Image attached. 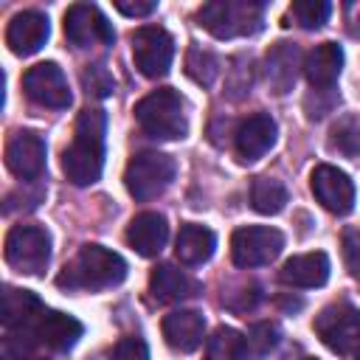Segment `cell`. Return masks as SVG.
<instances>
[{
    "instance_id": "83f0119b",
    "label": "cell",
    "mask_w": 360,
    "mask_h": 360,
    "mask_svg": "<svg viewBox=\"0 0 360 360\" xmlns=\"http://www.w3.org/2000/svg\"><path fill=\"white\" fill-rule=\"evenodd\" d=\"M290 14L301 28H321L329 20L332 6L326 0H295L290 6Z\"/></svg>"
},
{
    "instance_id": "8d00e7d4",
    "label": "cell",
    "mask_w": 360,
    "mask_h": 360,
    "mask_svg": "<svg viewBox=\"0 0 360 360\" xmlns=\"http://www.w3.org/2000/svg\"><path fill=\"white\" fill-rule=\"evenodd\" d=\"M307 360H315V357H307Z\"/></svg>"
},
{
    "instance_id": "30bf717a",
    "label": "cell",
    "mask_w": 360,
    "mask_h": 360,
    "mask_svg": "<svg viewBox=\"0 0 360 360\" xmlns=\"http://www.w3.org/2000/svg\"><path fill=\"white\" fill-rule=\"evenodd\" d=\"M22 90L39 107L65 110L70 104V87L56 62H39V65L28 68L22 76Z\"/></svg>"
},
{
    "instance_id": "9a60e30c",
    "label": "cell",
    "mask_w": 360,
    "mask_h": 360,
    "mask_svg": "<svg viewBox=\"0 0 360 360\" xmlns=\"http://www.w3.org/2000/svg\"><path fill=\"white\" fill-rule=\"evenodd\" d=\"M48 34H51V25L42 11H20L11 17L6 28V45L17 56H31L45 45Z\"/></svg>"
},
{
    "instance_id": "ac0fdd59",
    "label": "cell",
    "mask_w": 360,
    "mask_h": 360,
    "mask_svg": "<svg viewBox=\"0 0 360 360\" xmlns=\"http://www.w3.org/2000/svg\"><path fill=\"white\" fill-rule=\"evenodd\" d=\"M45 312L42 301L28 292V290H17V287H6L3 290V304H0V321L6 326V332L22 329L34 335V326L39 321V315ZM37 338V335H34Z\"/></svg>"
},
{
    "instance_id": "9c48e42d",
    "label": "cell",
    "mask_w": 360,
    "mask_h": 360,
    "mask_svg": "<svg viewBox=\"0 0 360 360\" xmlns=\"http://www.w3.org/2000/svg\"><path fill=\"white\" fill-rule=\"evenodd\" d=\"M132 59L135 68L149 76V79H160L169 73L172 59H174V39L169 37L166 28L160 25H141L132 34Z\"/></svg>"
},
{
    "instance_id": "4316f807",
    "label": "cell",
    "mask_w": 360,
    "mask_h": 360,
    "mask_svg": "<svg viewBox=\"0 0 360 360\" xmlns=\"http://www.w3.org/2000/svg\"><path fill=\"white\" fill-rule=\"evenodd\" d=\"M329 149L346 158H360V121L354 115H340L329 129Z\"/></svg>"
},
{
    "instance_id": "277c9868",
    "label": "cell",
    "mask_w": 360,
    "mask_h": 360,
    "mask_svg": "<svg viewBox=\"0 0 360 360\" xmlns=\"http://www.w3.org/2000/svg\"><path fill=\"white\" fill-rule=\"evenodd\" d=\"M135 118H138L141 129L158 141H177L188 129L186 104H183L180 93L172 87H160V90H152L149 96H143L135 104Z\"/></svg>"
},
{
    "instance_id": "d6986e66",
    "label": "cell",
    "mask_w": 360,
    "mask_h": 360,
    "mask_svg": "<svg viewBox=\"0 0 360 360\" xmlns=\"http://www.w3.org/2000/svg\"><path fill=\"white\" fill-rule=\"evenodd\" d=\"M343 70V48L338 42H321L315 45L304 59V76L315 90H332Z\"/></svg>"
},
{
    "instance_id": "603a6c76",
    "label": "cell",
    "mask_w": 360,
    "mask_h": 360,
    "mask_svg": "<svg viewBox=\"0 0 360 360\" xmlns=\"http://www.w3.org/2000/svg\"><path fill=\"white\" fill-rule=\"evenodd\" d=\"M166 236H169V225L158 211H143V214L132 217V222L127 228V242L141 256H158L166 245Z\"/></svg>"
},
{
    "instance_id": "484cf974",
    "label": "cell",
    "mask_w": 360,
    "mask_h": 360,
    "mask_svg": "<svg viewBox=\"0 0 360 360\" xmlns=\"http://www.w3.org/2000/svg\"><path fill=\"white\" fill-rule=\"evenodd\" d=\"M250 205L259 214H278L287 205V188L276 177H256L250 186Z\"/></svg>"
},
{
    "instance_id": "e575fe53",
    "label": "cell",
    "mask_w": 360,
    "mask_h": 360,
    "mask_svg": "<svg viewBox=\"0 0 360 360\" xmlns=\"http://www.w3.org/2000/svg\"><path fill=\"white\" fill-rule=\"evenodd\" d=\"M354 360H360V343L354 346Z\"/></svg>"
},
{
    "instance_id": "d4e9b609",
    "label": "cell",
    "mask_w": 360,
    "mask_h": 360,
    "mask_svg": "<svg viewBox=\"0 0 360 360\" xmlns=\"http://www.w3.org/2000/svg\"><path fill=\"white\" fill-rule=\"evenodd\" d=\"M205 360H250V340L231 326H219L205 343Z\"/></svg>"
},
{
    "instance_id": "cb8c5ba5",
    "label": "cell",
    "mask_w": 360,
    "mask_h": 360,
    "mask_svg": "<svg viewBox=\"0 0 360 360\" xmlns=\"http://www.w3.org/2000/svg\"><path fill=\"white\" fill-rule=\"evenodd\" d=\"M214 248H217L214 231H208L205 225H194V222H186L177 233V242H174V253L183 264L208 262L214 256Z\"/></svg>"
},
{
    "instance_id": "ffe728a7",
    "label": "cell",
    "mask_w": 360,
    "mask_h": 360,
    "mask_svg": "<svg viewBox=\"0 0 360 360\" xmlns=\"http://www.w3.org/2000/svg\"><path fill=\"white\" fill-rule=\"evenodd\" d=\"M82 323L73 315L56 312V309H45L34 326V335L42 346L53 349V352H68L76 346V340L82 338Z\"/></svg>"
},
{
    "instance_id": "8992f818",
    "label": "cell",
    "mask_w": 360,
    "mask_h": 360,
    "mask_svg": "<svg viewBox=\"0 0 360 360\" xmlns=\"http://www.w3.org/2000/svg\"><path fill=\"white\" fill-rule=\"evenodd\" d=\"M6 262L28 276H37L45 270L51 259V236L39 225H14L6 233Z\"/></svg>"
},
{
    "instance_id": "5b68a950",
    "label": "cell",
    "mask_w": 360,
    "mask_h": 360,
    "mask_svg": "<svg viewBox=\"0 0 360 360\" xmlns=\"http://www.w3.org/2000/svg\"><path fill=\"white\" fill-rule=\"evenodd\" d=\"M174 172H177V166H174L172 155L146 149V152H138L127 163L124 186L138 202H146V200H155L158 194H163L169 188V183L174 180Z\"/></svg>"
},
{
    "instance_id": "d590c367",
    "label": "cell",
    "mask_w": 360,
    "mask_h": 360,
    "mask_svg": "<svg viewBox=\"0 0 360 360\" xmlns=\"http://www.w3.org/2000/svg\"><path fill=\"white\" fill-rule=\"evenodd\" d=\"M22 360H42V357H22Z\"/></svg>"
},
{
    "instance_id": "1f68e13d",
    "label": "cell",
    "mask_w": 360,
    "mask_h": 360,
    "mask_svg": "<svg viewBox=\"0 0 360 360\" xmlns=\"http://www.w3.org/2000/svg\"><path fill=\"white\" fill-rule=\"evenodd\" d=\"M343 262L354 278H360V228L343 231Z\"/></svg>"
},
{
    "instance_id": "4dcf8cb0",
    "label": "cell",
    "mask_w": 360,
    "mask_h": 360,
    "mask_svg": "<svg viewBox=\"0 0 360 360\" xmlns=\"http://www.w3.org/2000/svg\"><path fill=\"white\" fill-rule=\"evenodd\" d=\"M250 346L259 352V354H267V352H273L276 346H278V326L276 323H270V321H264V323H256L253 329H250Z\"/></svg>"
},
{
    "instance_id": "f1b7e54d",
    "label": "cell",
    "mask_w": 360,
    "mask_h": 360,
    "mask_svg": "<svg viewBox=\"0 0 360 360\" xmlns=\"http://www.w3.org/2000/svg\"><path fill=\"white\" fill-rule=\"evenodd\" d=\"M186 73L197 82V84H211L214 79H217V73H219V65H217V59L208 53V51H202V48H191L188 53H186Z\"/></svg>"
},
{
    "instance_id": "e0dca14e",
    "label": "cell",
    "mask_w": 360,
    "mask_h": 360,
    "mask_svg": "<svg viewBox=\"0 0 360 360\" xmlns=\"http://www.w3.org/2000/svg\"><path fill=\"white\" fill-rule=\"evenodd\" d=\"M329 278V256L323 250H312V253H298L292 259H287L278 270V281L287 287H298V290H312L326 284Z\"/></svg>"
},
{
    "instance_id": "44dd1931",
    "label": "cell",
    "mask_w": 360,
    "mask_h": 360,
    "mask_svg": "<svg viewBox=\"0 0 360 360\" xmlns=\"http://www.w3.org/2000/svg\"><path fill=\"white\" fill-rule=\"evenodd\" d=\"M205 318L197 309H174L163 318V338L174 352H194L202 343Z\"/></svg>"
},
{
    "instance_id": "7a4b0ae2",
    "label": "cell",
    "mask_w": 360,
    "mask_h": 360,
    "mask_svg": "<svg viewBox=\"0 0 360 360\" xmlns=\"http://www.w3.org/2000/svg\"><path fill=\"white\" fill-rule=\"evenodd\" d=\"M127 278V262L101 245H84L56 276V284L70 292H96Z\"/></svg>"
},
{
    "instance_id": "ba28073f",
    "label": "cell",
    "mask_w": 360,
    "mask_h": 360,
    "mask_svg": "<svg viewBox=\"0 0 360 360\" xmlns=\"http://www.w3.org/2000/svg\"><path fill=\"white\" fill-rule=\"evenodd\" d=\"M284 248L281 231L270 225H248L231 236V259L236 267H262L270 264Z\"/></svg>"
},
{
    "instance_id": "836d02e7",
    "label": "cell",
    "mask_w": 360,
    "mask_h": 360,
    "mask_svg": "<svg viewBox=\"0 0 360 360\" xmlns=\"http://www.w3.org/2000/svg\"><path fill=\"white\" fill-rule=\"evenodd\" d=\"M115 8L127 17H146L158 8V3H152V0H115Z\"/></svg>"
},
{
    "instance_id": "2e32d148",
    "label": "cell",
    "mask_w": 360,
    "mask_h": 360,
    "mask_svg": "<svg viewBox=\"0 0 360 360\" xmlns=\"http://www.w3.org/2000/svg\"><path fill=\"white\" fill-rule=\"evenodd\" d=\"M301 68H304L301 65V51H298L295 42H284L281 39L264 56V79H267L270 90L278 93V96H284V93L292 90Z\"/></svg>"
},
{
    "instance_id": "8fae6325",
    "label": "cell",
    "mask_w": 360,
    "mask_h": 360,
    "mask_svg": "<svg viewBox=\"0 0 360 360\" xmlns=\"http://www.w3.org/2000/svg\"><path fill=\"white\" fill-rule=\"evenodd\" d=\"M65 37L76 48L110 45L115 39L112 25L107 22V17L93 3H73L65 11Z\"/></svg>"
},
{
    "instance_id": "3957f363",
    "label": "cell",
    "mask_w": 360,
    "mask_h": 360,
    "mask_svg": "<svg viewBox=\"0 0 360 360\" xmlns=\"http://www.w3.org/2000/svg\"><path fill=\"white\" fill-rule=\"evenodd\" d=\"M200 25L217 39H236L262 31L264 3L256 0H214L197 11Z\"/></svg>"
},
{
    "instance_id": "4fadbf2b",
    "label": "cell",
    "mask_w": 360,
    "mask_h": 360,
    "mask_svg": "<svg viewBox=\"0 0 360 360\" xmlns=\"http://www.w3.org/2000/svg\"><path fill=\"white\" fill-rule=\"evenodd\" d=\"M6 166L20 180H37L45 172V141L31 129L14 132L6 143Z\"/></svg>"
},
{
    "instance_id": "7c38bea8",
    "label": "cell",
    "mask_w": 360,
    "mask_h": 360,
    "mask_svg": "<svg viewBox=\"0 0 360 360\" xmlns=\"http://www.w3.org/2000/svg\"><path fill=\"white\" fill-rule=\"evenodd\" d=\"M309 186H312L315 200L326 211L343 217V214H349L354 208V183L338 166H329V163L315 166L312 169V177H309Z\"/></svg>"
},
{
    "instance_id": "5bb4252c",
    "label": "cell",
    "mask_w": 360,
    "mask_h": 360,
    "mask_svg": "<svg viewBox=\"0 0 360 360\" xmlns=\"http://www.w3.org/2000/svg\"><path fill=\"white\" fill-rule=\"evenodd\" d=\"M276 141V121L267 112H253L248 115L236 132H233V146L242 163H253L259 160Z\"/></svg>"
},
{
    "instance_id": "d6a6232c",
    "label": "cell",
    "mask_w": 360,
    "mask_h": 360,
    "mask_svg": "<svg viewBox=\"0 0 360 360\" xmlns=\"http://www.w3.org/2000/svg\"><path fill=\"white\" fill-rule=\"evenodd\" d=\"M110 360H149V349H146V343H143L141 338L127 335V338H121V340L115 343Z\"/></svg>"
},
{
    "instance_id": "f546056e",
    "label": "cell",
    "mask_w": 360,
    "mask_h": 360,
    "mask_svg": "<svg viewBox=\"0 0 360 360\" xmlns=\"http://www.w3.org/2000/svg\"><path fill=\"white\" fill-rule=\"evenodd\" d=\"M82 84H84V90H87L90 96H96V98L110 96L112 87H115V82H112V76H110V70H107L104 65H87L84 73H82Z\"/></svg>"
},
{
    "instance_id": "52a82bcc",
    "label": "cell",
    "mask_w": 360,
    "mask_h": 360,
    "mask_svg": "<svg viewBox=\"0 0 360 360\" xmlns=\"http://www.w3.org/2000/svg\"><path fill=\"white\" fill-rule=\"evenodd\" d=\"M312 329L326 349L346 354L352 346L360 343V309L349 301L329 304L315 315Z\"/></svg>"
},
{
    "instance_id": "7402d4cb",
    "label": "cell",
    "mask_w": 360,
    "mask_h": 360,
    "mask_svg": "<svg viewBox=\"0 0 360 360\" xmlns=\"http://www.w3.org/2000/svg\"><path fill=\"white\" fill-rule=\"evenodd\" d=\"M149 292L160 304H174V301L197 295L200 284L186 270H177L174 264H158L149 276Z\"/></svg>"
},
{
    "instance_id": "6da1fadb",
    "label": "cell",
    "mask_w": 360,
    "mask_h": 360,
    "mask_svg": "<svg viewBox=\"0 0 360 360\" xmlns=\"http://www.w3.org/2000/svg\"><path fill=\"white\" fill-rule=\"evenodd\" d=\"M104 132L107 115L98 107H87L76 118L73 141L62 155V169L73 186H93L104 169Z\"/></svg>"
}]
</instances>
